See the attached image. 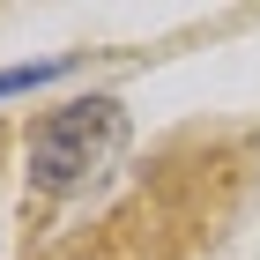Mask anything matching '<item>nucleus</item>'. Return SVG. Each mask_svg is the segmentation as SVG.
I'll list each match as a JSON object with an SVG mask.
<instances>
[{"instance_id": "f257e3e1", "label": "nucleus", "mask_w": 260, "mask_h": 260, "mask_svg": "<svg viewBox=\"0 0 260 260\" xmlns=\"http://www.w3.org/2000/svg\"><path fill=\"white\" fill-rule=\"evenodd\" d=\"M126 149V112L119 97H75L60 112H45L30 126V149H22V171H30V193L67 201L82 186H97Z\"/></svg>"}, {"instance_id": "f03ea898", "label": "nucleus", "mask_w": 260, "mask_h": 260, "mask_svg": "<svg viewBox=\"0 0 260 260\" xmlns=\"http://www.w3.org/2000/svg\"><path fill=\"white\" fill-rule=\"evenodd\" d=\"M45 75H60V60H45V67H8V75H0V97H8V89H30V82H45Z\"/></svg>"}]
</instances>
